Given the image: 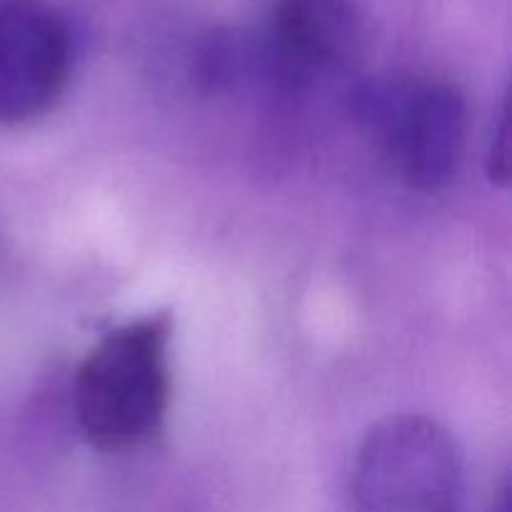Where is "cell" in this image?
Masks as SVG:
<instances>
[{"mask_svg": "<svg viewBox=\"0 0 512 512\" xmlns=\"http://www.w3.org/2000/svg\"><path fill=\"white\" fill-rule=\"evenodd\" d=\"M73 68L68 20L48 0H0V123L28 125L55 108Z\"/></svg>", "mask_w": 512, "mask_h": 512, "instance_id": "cell-4", "label": "cell"}, {"mask_svg": "<svg viewBox=\"0 0 512 512\" xmlns=\"http://www.w3.org/2000/svg\"><path fill=\"white\" fill-rule=\"evenodd\" d=\"M488 175L490 180H495L500 185L508 180V105L500 108L498 125H495L493 140H490Z\"/></svg>", "mask_w": 512, "mask_h": 512, "instance_id": "cell-6", "label": "cell"}, {"mask_svg": "<svg viewBox=\"0 0 512 512\" xmlns=\"http://www.w3.org/2000/svg\"><path fill=\"white\" fill-rule=\"evenodd\" d=\"M353 15L348 0H275L270 55L290 83H303L348 53Z\"/></svg>", "mask_w": 512, "mask_h": 512, "instance_id": "cell-5", "label": "cell"}, {"mask_svg": "<svg viewBox=\"0 0 512 512\" xmlns=\"http://www.w3.org/2000/svg\"><path fill=\"white\" fill-rule=\"evenodd\" d=\"M465 488L463 453L453 435L423 415L375 425L358 448L350 498L368 512H448Z\"/></svg>", "mask_w": 512, "mask_h": 512, "instance_id": "cell-3", "label": "cell"}, {"mask_svg": "<svg viewBox=\"0 0 512 512\" xmlns=\"http://www.w3.org/2000/svg\"><path fill=\"white\" fill-rule=\"evenodd\" d=\"M363 128L415 190L453 183L468 143V110L455 85L430 78L375 80L358 90Z\"/></svg>", "mask_w": 512, "mask_h": 512, "instance_id": "cell-2", "label": "cell"}, {"mask_svg": "<svg viewBox=\"0 0 512 512\" xmlns=\"http://www.w3.org/2000/svg\"><path fill=\"white\" fill-rule=\"evenodd\" d=\"M170 333L168 313L145 315L110 330L85 355L75 375V413L95 448L135 450L163 430Z\"/></svg>", "mask_w": 512, "mask_h": 512, "instance_id": "cell-1", "label": "cell"}]
</instances>
